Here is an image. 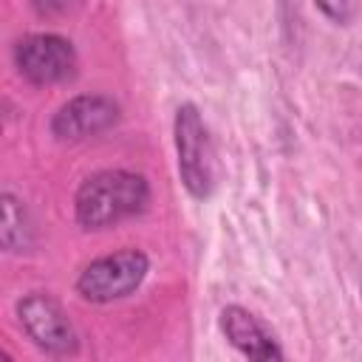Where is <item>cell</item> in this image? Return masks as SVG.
<instances>
[{"mask_svg":"<svg viewBox=\"0 0 362 362\" xmlns=\"http://www.w3.org/2000/svg\"><path fill=\"white\" fill-rule=\"evenodd\" d=\"M17 320L25 337L51 356H74L79 337L62 305L48 291H31L17 300Z\"/></svg>","mask_w":362,"mask_h":362,"instance_id":"5","label":"cell"},{"mask_svg":"<svg viewBox=\"0 0 362 362\" xmlns=\"http://www.w3.org/2000/svg\"><path fill=\"white\" fill-rule=\"evenodd\" d=\"M119 122V102L105 93H82L57 107L51 116V136L59 141H82L105 133Z\"/></svg>","mask_w":362,"mask_h":362,"instance_id":"6","label":"cell"},{"mask_svg":"<svg viewBox=\"0 0 362 362\" xmlns=\"http://www.w3.org/2000/svg\"><path fill=\"white\" fill-rule=\"evenodd\" d=\"M150 204V184L133 170H99L74 195V215L85 232H99L136 218Z\"/></svg>","mask_w":362,"mask_h":362,"instance_id":"1","label":"cell"},{"mask_svg":"<svg viewBox=\"0 0 362 362\" xmlns=\"http://www.w3.org/2000/svg\"><path fill=\"white\" fill-rule=\"evenodd\" d=\"M173 136H175L178 175L184 189L195 201H206L215 189V150L209 130L201 119V110L192 102L178 105L173 119Z\"/></svg>","mask_w":362,"mask_h":362,"instance_id":"2","label":"cell"},{"mask_svg":"<svg viewBox=\"0 0 362 362\" xmlns=\"http://www.w3.org/2000/svg\"><path fill=\"white\" fill-rule=\"evenodd\" d=\"M28 3L40 17H62L76 0H28Z\"/></svg>","mask_w":362,"mask_h":362,"instance_id":"10","label":"cell"},{"mask_svg":"<svg viewBox=\"0 0 362 362\" xmlns=\"http://www.w3.org/2000/svg\"><path fill=\"white\" fill-rule=\"evenodd\" d=\"M14 68L17 74L31 82V85H59L74 79L76 74V51L74 42L65 40L62 34L40 31V34H25L14 42Z\"/></svg>","mask_w":362,"mask_h":362,"instance_id":"4","label":"cell"},{"mask_svg":"<svg viewBox=\"0 0 362 362\" xmlns=\"http://www.w3.org/2000/svg\"><path fill=\"white\" fill-rule=\"evenodd\" d=\"M314 6L337 25H348V20L354 17V3L351 0H314Z\"/></svg>","mask_w":362,"mask_h":362,"instance_id":"9","label":"cell"},{"mask_svg":"<svg viewBox=\"0 0 362 362\" xmlns=\"http://www.w3.org/2000/svg\"><path fill=\"white\" fill-rule=\"evenodd\" d=\"M0 209H3V226H0V240L6 252H28L34 246V226L31 218L23 206V201L11 192L0 195Z\"/></svg>","mask_w":362,"mask_h":362,"instance_id":"8","label":"cell"},{"mask_svg":"<svg viewBox=\"0 0 362 362\" xmlns=\"http://www.w3.org/2000/svg\"><path fill=\"white\" fill-rule=\"evenodd\" d=\"M147 272H150V257L141 249L127 246L90 260L76 277V294L88 303L107 305L130 297L144 283Z\"/></svg>","mask_w":362,"mask_h":362,"instance_id":"3","label":"cell"},{"mask_svg":"<svg viewBox=\"0 0 362 362\" xmlns=\"http://www.w3.org/2000/svg\"><path fill=\"white\" fill-rule=\"evenodd\" d=\"M218 325H221V334L226 337V342L246 359H257V362L283 359V348L277 345L274 334L249 308L223 305L218 314Z\"/></svg>","mask_w":362,"mask_h":362,"instance_id":"7","label":"cell"}]
</instances>
